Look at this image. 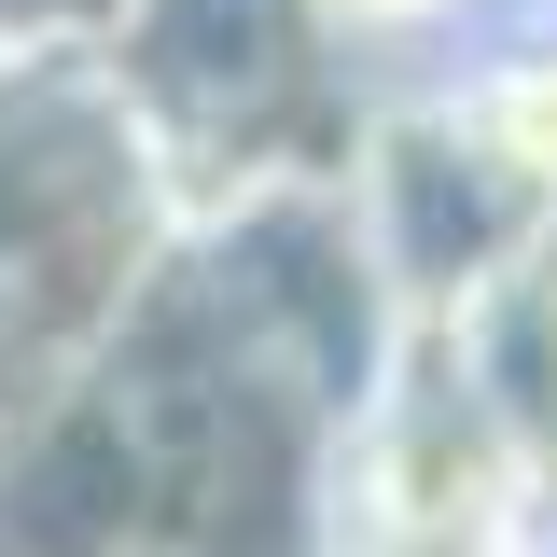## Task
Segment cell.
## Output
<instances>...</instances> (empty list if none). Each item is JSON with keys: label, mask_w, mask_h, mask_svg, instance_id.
Returning a JSON list of instances; mask_svg holds the SVG:
<instances>
[{"label": "cell", "mask_w": 557, "mask_h": 557, "mask_svg": "<svg viewBox=\"0 0 557 557\" xmlns=\"http://www.w3.org/2000/svg\"><path fill=\"white\" fill-rule=\"evenodd\" d=\"M98 57L126 84V112L153 126L196 237L278 196H348L376 84L335 57V28L307 0H112Z\"/></svg>", "instance_id": "cell-2"}, {"label": "cell", "mask_w": 557, "mask_h": 557, "mask_svg": "<svg viewBox=\"0 0 557 557\" xmlns=\"http://www.w3.org/2000/svg\"><path fill=\"white\" fill-rule=\"evenodd\" d=\"M557 544L446 321H391L362 405L321 446V557H516Z\"/></svg>", "instance_id": "cell-3"}, {"label": "cell", "mask_w": 557, "mask_h": 557, "mask_svg": "<svg viewBox=\"0 0 557 557\" xmlns=\"http://www.w3.org/2000/svg\"><path fill=\"white\" fill-rule=\"evenodd\" d=\"M196 209L98 28H0V432L70 405L168 307Z\"/></svg>", "instance_id": "cell-1"}, {"label": "cell", "mask_w": 557, "mask_h": 557, "mask_svg": "<svg viewBox=\"0 0 557 557\" xmlns=\"http://www.w3.org/2000/svg\"><path fill=\"white\" fill-rule=\"evenodd\" d=\"M446 348L487 391V418H502V446H516V474H530V502L557 530V223L487 278L474 307H446Z\"/></svg>", "instance_id": "cell-4"}, {"label": "cell", "mask_w": 557, "mask_h": 557, "mask_svg": "<svg viewBox=\"0 0 557 557\" xmlns=\"http://www.w3.org/2000/svg\"><path fill=\"white\" fill-rule=\"evenodd\" d=\"M307 14L335 28V57L362 84H418V70H460L516 0H307Z\"/></svg>", "instance_id": "cell-5"}, {"label": "cell", "mask_w": 557, "mask_h": 557, "mask_svg": "<svg viewBox=\"0 0 557 557\" xmlns=\"http://www.w3.org/2000/svg\"><path fill=\"white\" fill-rule=\"evenodd\" d=\"M516 557H557V544H516Z\"/></svg>", "instance_id": "cell-8"}, {"label": "cell", "mask_w": 557, "mask_h": 557, "mask_svg": "<svg viewBox=\"0 0 557 557\" xmlns=\"http://www.w3.org/2000/svg\"><path fill=\"white\" fill-rule=\"evenodd\" d=\"M502 28H516V42H544V57H557V0H516Z\"/></svg>", "instance_id": "cell-6"}, {"label": "cell", "mask_w": 557, "mask_h": 557, "mask_svg": "<svg viewBox=\"0 0 557 557\" xmlns=\"http://www.w3.org/2000/svg\"><path fill=\"white\" fill-rule=\"evenodd\" d=\"M98 14H112V0H70V28H98Z\"/></svg>", "instance_id": "cell-7"}]
</instances>
